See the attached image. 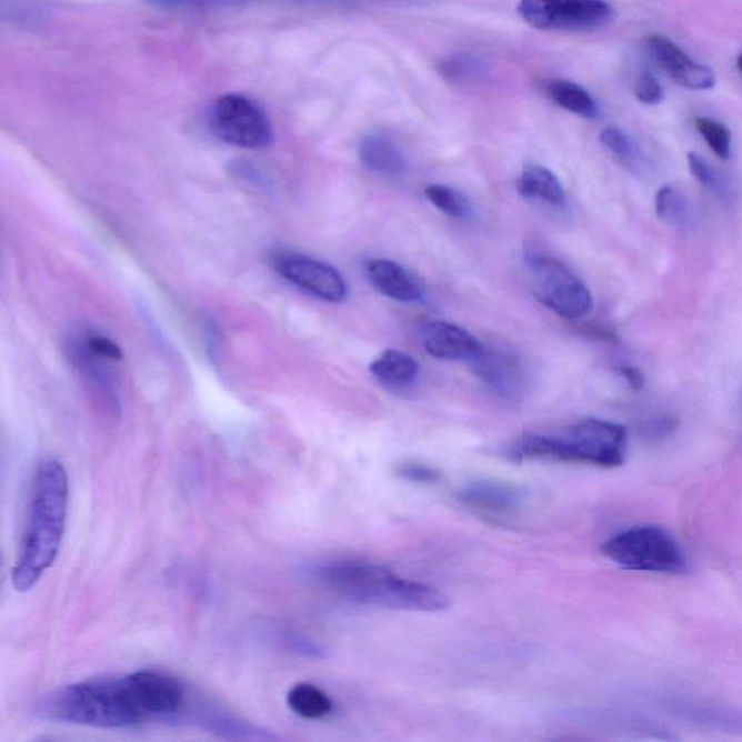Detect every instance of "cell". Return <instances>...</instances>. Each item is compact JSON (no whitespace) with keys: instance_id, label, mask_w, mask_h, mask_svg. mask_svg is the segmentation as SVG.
Segmentation results:
<instances>
[{"instance_id":"cell-1","label":"cell","mask_w":742,"mask_h":742,"mask_svg":"<svg viewBox=\"0 0 742 742\" xmlns=\"http://www.w3.org/2000/svg\"><path fill=\"white\" fill-rule=\"evenodd\" d=\"M69 507V478L57 460L38 464L32 480L26 531L12 570L18 592L34 588L42 574L56 563L63 541Z\"/></svg>"},{"instance_id":"cell-2","label":"cell","mask_w":742,"mask_h":742,"mask_svg":"<svg viewBox=\"0 0 742 742\" xmlns=\"http://www.w3.org/2000/svg\"><path fill=\"white\" fill-rule=\"evenodd\" d=\"M34 713L46 721L104 730H128L150 722L132 674L70 684L38 701Z\"/></svg>"},{"instance_id":"cell-3","label":"cell","mask_w":742,"mask_h":742,"mask_svg":"<svg viewBox=\"0 0 742 742\" xmlns=\"http://www.w3.org/2000/svg\"><path fill=\"white\" fill-rule=\"evenodd\" d=\"M311 573L328 591L361 605L420 612H439L449 605L439 589L399 578L380 565L341 561L318 565Z\"/></svg>"},{"instance_id":"cell-4","label":"cell","mask_w":742,"mask_h":742,"mask_svg":"<svg viewBox=\"0 0 742 742\" xmlns=\"http://www.w3.org/2000/svg\"><path fill=\"white\" fill-rule=\"evenodd\" d=\"M628 434L620 423L603 420L580 421L561 435H522L509 449L515 461L551 460L613 469L625 461Z\"/></svg>"},{"instance_id":"cell-5","label":"cell","mask_w":742,"mask_h":742,"mask_svg":"<svg viewBox=\"0 0 742 742\" xmlns=\"http://www.w3.org/2000/svg\"><path fill=\"white\" fill-rule=\"evenodd\" d=\"M613 563L635 572L678 574L686 569L679 542L659 527H635L613 535L603 544Z\"/></svg>"},{"instance_id":"cell-6","label":"cell","mask_w":742,"mask_h":742,"mask_svg":"<svg viewBox=\"0 0 742 742\" xmlns=\"http://www.w3.org/2000/svg\"><path fill=\"white\" fill-rule=\"evenodd\" d=\"M535 297L556 315L575 321L593 308L591 290L560 260L531 254L527 257Z\"/></svg>"},{"instance_id":"cell-7","label":"cell","mask_w":742,"mask_h":742,"mask_svg":"<svg viewBox=\"0 0 742 742\" xmlns=\"http://www.w3.org/2000/svg\"><path fill=\"white\" fill-rule=\"evenodd\" d=\"M209 123L220 140L241 149H265L274 141L268 113L242 94L228 93L218 98L209 113Z\"/></svg>"},{"instance_id":"cell-8","label":"cell","mask_w":742,"mask_h":742,"mask_svg":"<svg viewBox=\"0 0 742 742\" xmlns=\"http://www.w3.org/2000/svg\"><path fill=\"white\" fill-rule=\"evenodd\" d=\"M517 12L541 31H589L613 17L606 0H520Z\"/></svg>"},{"instance_id":"cell-9","label":"cell","mask_w":742,"mask_h":742,"mask_svg":"<svg viewBox=\"0 0 742 742\" xmlns=\"http://www.w3.org/2000/svg\"><path fill=\"white\" fill-rule=\"evenodd\" d=\"M275 271L294 287L330 303H341L347 298V283L340 271L323 261L298 253H278L273 257Z\"/></svg>"},{"instance_id":"cell-10","label":"cell","mask_w":742,"mask_h":742,"mask_svg":"<svg viewBox=\"0 0 742 742\" xmlns=\"http://www.w3.org/2000/svg\"><path fill=\"white\" fill-rule=\"evenodd\" d=\"M645 51L673 82L684 89L703 92L716 83L715 73L708 66L698 63L686 51L663 36H650L645 40Z\"/></svg>"},{"instance_id":"cell-11","label":"cell","mask_w":742,"mask_h":742,"mask_svg":"<svg viewBox=\"0 0 742 742\" xmlns=\"http://www.w3.org/2000/svg\"><path fill=\"white\" fill-rule=\"evenodd\" d=\"M464 507L487 518L512 515L521 508L523 494L520 489L497 480H475L457 493Z\"/></svg>"},{"instance_id":"cell-12","label":"cell","mask_w":742,"mask_h":742,"mask_svg":"<svg viewBox=\"0 0 742 742\" xmlns=\"http://www.w3.org/2000/svg\"><path fill=\"white\" fill-rule=\"evenodd\" d=\"M427 353L441 360L473 361L482 345L468 330L454 323L437 321L423 332Z\"/></svg>"},{"instance_id":"cell-13","label":"cell","mask_w":742,"mask_h":742,"mask_svg":"<svg viewBox=\"0 0 742 742\" xmlns=\"http://www.w3.org/2000/svg\"><path fill=\"white\" fill-rule=\"evenodd\" d=\"M186 718L193 721V724L202 730L211 732L221 739L240 741H273L278 736L269 734L259 726H254L241 718L231 715L220 708L211 705H198L192 711L186 713Z\"/></svg>"},{"instance_id":"cell-14","label":"cell","mask_w":742,"mask_h":742,"mask_svg":"<svg viewBox=\"0 0 742 742\" xmlns=\"http://www.w3.org/2000/svg\"><path fill=\"white\" fill-rule=\"evenodd\" d=\"M480 378L503 398H517L522 390L520 363L507 351L480 350L472 361Z\"/></svg>"},{"instance_id":"cell-15","label":"cell","mask_w":742,"mask_h":742,"mask_svg":"<svg viewBox=\"0 0 742 742\" xmlns=\"http://www.w3.org/2000/svg\"><path fill=\"white\" fill-rule=\"evenodd\" d=\"M371 287L383 297L402 303H412L422 298L421 289L408 271L392 260L375 259L365 264Z\"/></svg>"},{"instance_id":"cell-16","label":"cell","mask_w":742,"mask_h":742,"mask_svg":"<svg viewBox=\"0 0 742 742\" xmlns=\"http://www.w3.org/2000/svg\"><path fill=\"white\" fill-rule=\"evenodd\" d=\"M359 156L365 169L382 178H399L407 169L405 157L384 137H364L360 142Z\"/></svg>"},{"instance_id":"cell-17","label":"cell","mask_w":742,"mask_h":742,"mask_svg":"<svg viewBox=\"0 0 742 742\" xmlns=\"http://www.w3.org/2000/svg\"><path fill=\"white\" fill-rule=\"evenodd\" d=\"M370 373L390 390L412 387L420 373L413 357L398 350H387L370 364Z\"/></svg>"},{"instance_id":"cell-18","label":"cell","mask_w":742,"mask_h":742,"mask_svg":"<svg viewBox=\"0 0 742 742\" xmlns=\"http://www.w3.org/2000/svg\"><path fill=\"white\" fill-rule=\"evenodd\" d=\"M518 190L522 197L528 199H539V201L551 204V207H563L565 194L563 186L553 171L541 168V166H531L522 171L517 183Z\"/></svg>"},{"instance_id":"cell-19","label":"cell","mask_w":742,"mask_h":742,"mask_svg":"<svg viewBox=\"0 0 742 742\" xmlns=\"http://www.w3.org/2000/svg\"><path fill=\"white\" fill-rule=\"evenodd\" d=\"M547 92L559 107L574 116L584 119L599 117L598 103L583 86L570 82V80H551L547 86Z\"/></svg>"},{"instance_id":"cell-20","label":"cell","mask_w":742,"mask_h":742,"mask_svg":"<svg viewBox=\"0 0 742 742\" xmlns=\"http://www.w3.org/2000/svg\"><path fill=\"white\" fill-rule=\"evenodd\" d=\"M439 73L450 83L468 84L480 82L489 74L490 68L482 57L454 52L437 63Z\"/></svg>"},{"instance_id":"cell-21","label":"cell","mask_w":742,"mask_h":742,"mask_svg":"<svg viewBox=\"0 0 742 742\" xmlns=\"http://www.w3.org/2000/svg\"><path fill=\"white\" fill-rule=\"evenodd\" d=\"M288 705L304 720H322L332 712V701L312 683H298L288 693Z\"/></svg>"},{"instance_id":"cell-22","label":"cell","mask_w":742,"mask_h":742,"mask_svg":"<svg viewBox=\"0 0 742 742\" xmlns=\"http://www.w3.org/2000/svg\"><path fill=\"white\" fill-rule=\"evenodd\" d=\"M601 142L603 149L631 171L642 170V157L636 149L635 142L616 127H608L601 132Z\"/></svg>"},{"instance_id":"cell-23","label":"cell","mask_w":742,"mask_h":742,"mask_svg":"<svg viewBox=\"0 0 742 742\" xmlns=\"http://www.w3.org/2000/svg\"><path fill=\"white\" fill-rule=\"evenodd\" d=\"M655 212L661 221L672 227L686 225L691 217L686 198L673 186H664L655 194Z\"/></svg>"},{"instance_id":"cell-24","label":"cell","mask_w":742,"mask_h":742,"mask_svg":"<svg viewBox=\"0 0 742 742\" xmlns=\"http://www.w3.org/2000/svg\"><path fill=\"white\" fill-rule=\"evenodd\" d=\"M425 197L434 207L439 208L445 215L455 218V220H465L472 213L470 202L463 193L447 188L442 184H431L425 189Z\"/></svg>"},{"instance_id":"cell-25","label":"cell","mask_w":742,"mask_h":742,"mask_svg":"<svg viewBox=\"0 0 742 742\" xmlns=\"http://www.w3.org/2000/svg\"><path fill=\"white\" fill-rule=\"evenodd\" d=\"M694 126H696L699 134L705 140L713 154L722 160L730 159L732 136L724 123L716 121V119L701 117L694 121Z\"/></svg>"},{"instance_id":"cell-26","label":"cell","mask_w":742,"mask_h":742,"mask_svg":"<svg viewBox=\"0 0 742 742\" xmlns=\"http://www.w3.org/2000/svg\"><path fill=\"white\" fill-rule=\"evenodd\" d=\"M688 164L693 178L696 179L703 188L712 190V192H720V190H722L720 176H718L715 169H713L703 157L696 154V152H689Z\"/></svg>"},{"instance_id":"cell-27","label":"cell","mask_w":742,"mask_h":742,"mask_svg":"<svg viewBox=\"0 0 742 742\" xmlns=\"http://www.w3.org/2000/svg\"><path fill=\"white\" fill-rule=\"evenodd\" d=\"M634 93L635 98L644 104H659L664 99L663 86L651 71H642L636 79Z\"/></svg>"},{"instance_id":"cell-28","label":"cell","mask_w":742,"mask_h":742,"mask_svg":"<svg viewBox=\"0 0 742 742\" xmlns=\"http://www.w3.org/2000/svg\"><path fill=\"white\" fill-rule=\"evenodd\" d=\"M397 473L401 475L402 479L409 480V482L422 484L437 483L441 479L439 470L420 463H403L399 465Z\"/></svg>"},{"instance_id":"cell-29","label":"cell","mask_w":742,"mask_h":742,"mask_svg":"<svg viewBox=\"0 0 742 742\" xmlns=\"http://www.w3.org/2000/svg\"><path fill=\"white\" fill-rule=\"evenodd\" d=\"M89 353L103 357V359L121 360L122 350L112 340L104 337H90L86 340Z\"/></svg>"},{"instance_id":"cell-30","label":"cell","mask_w":742,"mask_h":742,"mask_svg":"<svg viewBox=\"0 0 742 742\" xmlns=\"http://www.w3.org/2000/svg\"><path fill=\"white\" fill-rule=\"evenodd\" d=\"M290 650L298 651L299 654L309 655V658H322V649L313 642L302 639V636H284Z\"/></svg>"},{"instance_id":"cell-31","label":"cell","mask_w":742,"mask_h":742,"mask_svg":"<svg viewBox=\"0 0 742 742\" xmlns=\"http://www.w3.org/2000/svg\"><path fill=\"white\" fill-rule=\"evenodd\" d=\"M618 371L632 389L641 390L644 387V375L641 374L639 369L632 368V365H622Z\"/></svg>"},{"instance_id":"cell-32","label":"cell","mask_w":742,"mask_h":742,"mask_svg":"<svg viewBox=\"0 0 742 742\" xmlns=\"http://www.w3.org/2000/svg\"><path fill=\"white\" fill-rule=\"evenodd\" d=\"M736 68H739L742 73V52L739 57H736Z\"/></svg>"}]
</instances>
